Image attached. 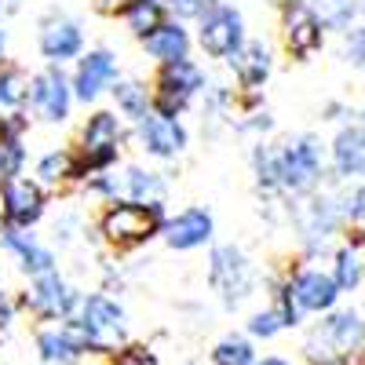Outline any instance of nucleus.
Masks as SVG:
<instances>
[{"mask_svg": "<svg viewBox=\"0 0 365 365\" xmlns=\"http://www.w3.org/2000/svg\"><path fill=\"white\" fill-rule=\"evenodd\" d=\"M340 58L354 70H365V22H354L340 34Z\"/></svg>", "mask_w": 365, "mask_h": 365, "instance_id": "nucleus-31", "label": "nucleus"}, {"mask_svg": "<svg viewBox=\"0 0 365 365\" xmlns=\"http://www.w3.org/2000/svg\"><path fill=\"white\" fill-rule=\"evenodd\" d=\"M351 117H354V110L347 103H340V99H332V103L322 106V120H332V125H347Z\"/></svg>", "mask_w": 365, "mask_h": 365, "instance_id": "nucleus-39", "label": "nucleus"}, {"mask_svg": "<svg viewBox=\"0 0 365 365\" xmlns=\"http://www.w3.org/2000/svg\"><path fill=\"white\" fill-rule=\"evenodd\" d=\"M259 285V270L234 241H216L208 249V289L216 292L223 311H237Z\"/></svg>", "mask_w": 365, "mask_h": 365, "instance_id": "nucleus-3", "label": "nucleus"}, {"mask_svg": "<svg viewBox=\"0 0 365 365\" xmlns=\"http://www.w3.org/2000/svg\"><path fill=\"white\" fill-rule=\"evenodd\" d=\"M4 11H0V58H4V51H8V29H4Z\"/></svg>", "mask_w": 365, "mask_h": 365, "instance_id": "nucleus-41", "label": "nucleus"}, {"mask_svg": "<svg viewBox=\"0 0 365 365\" xmlns=\"http://www.w3.org/2000/svg\"><path fill=\"white\" fill-rule=\"evenodd\" d=\"M256 365H296V361H289L282 354H267V358H256Z\"/></svg>", "mask_w": 365, "mask_h": 365, "instance_id": "nucleus-40", "label": "nucleus"}, {"mask_svg": "<svg viewBox=\"0 0 365 365\" xmlns=\"http://www.w3.org/2000/svg\"><path fill=\"white\" fill-rule=\"evenodd\" d=\"M128 128L125 117L117 110H91L81 125L77 135V158H81V175H96V172H110L120 161V150H125Z\"/></svg>", "mask_w": 365, "mask_h": 365, "instance_id": "nucleus-4", "label": "nucleus"}, {"mask_svg": "<svg viewBox=\"0 0 365 365\" xmlns=\"http://www.w3.org/2000/svg\"><path fill=\"white\" fill-rule=\"evenodd\" d=\"M77 299H81V292L58 274V267L55 270H44V274H34L29 278V285H26V292L19 296V303H22V311H29L37 322H66V318H73V311H77Z\"/></svg>", "mask_w": 365, "mask_h": 365, "instance_id": "nucleus-7", "label": "nucleus"}, {"mask_svg": "<svg viewBox=\"0 0 365 365\" xmlns=\"http://www.w3.org/2000/svg\"><path fill=\"white\" fill-rule=\"evenodd\" d=\"M34 344H37L41 365H77L81 358L91 354L84 332H81L70 318H66V322H48V325H41L37 336H34Z\"/></svg>", "mask_w": 365, "mask_h": 365, "instance_id": "nucleus-18", "label": "nucleus"}, {"mask_svg": "<svg viewBox=\"0 0 365 365\" xmlns=\"http://www.w3.org/2000/svg\"><path fill=\"white\" fill-rule=\"evenodd\" d=\"M216 4H220V0H165L168 15H175L182 22H197L208 8H216Z\"/></svg>", "mask_w": 365, "mask_h": 365, "instance_id": "nucleus-35", "label": "nucleus"}, {"mask_svg": "<svg viewBox=\"0 0 365 365\" xmlns=\"http://www.w3.org/2000/svg\"><path fill=\"white\" fill-rule=\"evenodd\" d=\"M278 34L296 63H307L325 44V26L318 22L311 0H278Z\"/></svg>", "mask_w": 365, "mask_h": 365, "instance_id": "nucleus-10", "label": "nucleus"}, {"mask_svg": "<svg viewBox=\"0 0 365 365\" xmlns=\"http://www.w3.org/2000/svg\"><path fill=\"white\" fill-rule=\"evenodd\" d=\"M208 73L201 70V63L194 58H175V63H158V73L150 81V91H154V110L165 117H182L201 96Z\"/></svg>", "mask_w": 365, "mask_h": 365, "instance_id": "nucleus-6", "label": "nucleus"}, {"mask_svg": "<svg viewBox=\"0 0 365 365\" xmlns=\"http://www.w3.org/2000/svg\"><path fill=\"white\" fill-rule=\"evenodd\" d=\"M361 120H365V110H361Z\"/></svg>", "mask_w": 365, "mask_h": 365, "instance_id": "nucleus-45", "label": "nucleus"}, {"mask_svg": "<svg viewBox=\"0 0 365 365\" xmlns=\"http://www.w3.org/2000/svg\"><path fill=\"white\" fill-rule=\"evenodd\" d=\"M165 19H168L165 0H143V4H135V8L125 15V26H128V34H132L135 41H143L146 34H154Z\"/></svg>", "mask_w": 365, "mask_h": 365, "instance_id": "nucleus-29", "label": "nucleus"}, {"mask_svg": "<svg viewBox=\"0 0 365 365\" xmlns=\"http://www.w3.org/2000/svg\"><path fill=\"white\" fill-rule=\"evenodd\" d=\"M212 237H216V216L201 205L175 212L161 227V241L172 252H197V249L212 245Z\"/></svg>", "mask_w": 365, "mask_h": 365, "instance_id": "nucleus-17", "label": "nucleus"}, {"mask_svg": "<svg viewBox=\"0 0 365 365\" xmlns=\"http://www.w3.org/2000/svg\"><path fill=\"white\" fill-rule=\"evenodd\" d=\"M168 220L165 201H132V197H117L106 201L99 212V237L113 252H135L150 245L154 237H161V227Z\"/></svg>", "mask_w": 365, "mask_h": 365, "instance_id": "nucleus-1", "label": "nucleus"}, {"mask_svg": "<svg viewBox=\"0 0 365 365\" xmlns=\"http://www.w3.org/2000/svg\"><path fill=\"white\" fill-rule=\"evenodd\" d=\"M77 230H81V212H66L63 220H55V241L58 245H66V241H73L77 237Z\"/></svg>", "mask_w": 365, "mask_h": 365, "instance_id": "nucleus-38", "label": "nucleus"}, {"mask_svg": "<svg viewBox=\"0 0 365 365\" xmlns=\"http://www.w3.org/2000/svg\"><path fill=\"white\" fill-rule=\"evenodd\" d=\"M117 77H120L117 51H110V48H88V51H81L77 66H73V73H70L73 99H77L81 106H96L106 91H110V84H113Z\"/></svg>", "mask_w": 365, "mask_h": 365, "instance_id": "nucleus-11", "label": "nucleus"}, {"mask_svg": "<svg viewBox=\"0 0 365 365\" xmlns=\"http://www.w3.org/2000/svg\"><path fill=\"white\" fill-rule=\"evenodd\" d=\"M132 132H135V143L154 161H175L190 146V132L182 125V117H165L158 110H150L143 120H135Z\"/></svg>", "mask_w": 365, "mask_h": 365, "instance_id": "nucleus-14", "label": "nucleus"}, {"mask_svg": "<svg viewBox=\"0 0 365 365\" xmlns=\"http://www.w3.org/2000/svg\"><path fill=\"white\" fill-rule=\"evenodd\" d=\"M358 11H361V19H365V0H358Z\"/></svg>", "mask_w": 365, "mask_h": 365, "instance_id": "nucleus-42", "label": "nucleus"}, {"mask_svg": "<svg viewBox=\"0 0 365 365\" xmlns=\"http://www.w3.org/2000/svg\"><path fill=\"white\" fill-rule=\"evenodd\" d=\"M103 365H110V361H103Z\"/></svg>", "mask_w": 365, "mask_h": 365, "instance_id": "nucleus-46", "label": "nucleus"}, {"mask_svg": "<svg viewBox=\"0 0 365 365\" xmlns=\"http://www.w3.org/2000/svg\"><path fill=\"white\" fill-rule=\"evenodd\" d=\"M110 96H113L117 113L125 117V120H132V125L154 110V91H150V84L139 81V77H117L110 84Z\"/></svg>", "mask_w": 365, "mask_h": 365, "instance_id": "nucleus-25", "label": "nucleus"}, {"mask_svg": "<svg viewBox=\"0 0 365 365\" xmlns=\"http://www.w3.org/2000/svg\"><path fill=\"white\" fill-rule=\"evenodd\" d=\"M139 44H143V51L154 58V63H175V58H187L194 51V37H190L187 22L175 19V15H168L154 34H146Z\"/></svg>", "mask_w": 365, "mask_h": 365, "instance_id": "nucleus-23", "label": "nucleus"}, {"mask_svg": "<svg viewBox=\"0 0 365 365\" xmlns=\"http://www.w3.org/2000/svg\"><path fill=\"white\" fill-rule=\"evenodd\" d=\"M0 249H4L8 256H15L19 270L26 274V278H34V274H44V270H55L58 267V256L55 249L41 245V241L22 230V227H11V223H0Z\"/></svg>", "mask_w": 365, "mask_h": 365, "instance_id": "nucleus-20", "label": "nucleus"}, {"mask_svg": "<svg viewBox=\"0 0 365 365\" xmlns=\"http://www.w3.org/2000/svg\"><path fill=\"white\" fill-rule=\"evenodd\" d=\"M0 208H4V223L34 230L48 212V187H41L34 175H15L0 187Z\"/></svg>", "mask_w": 365, "mask_h": 365, "instance_id": "nucleus-15", "label": "nucleus"}, {"mask_svg": "<svg viewBox=\"0 0 365 365\" xmlns=\"http://www.w3.org/2000/svg\"><path fill=\"white\" fill-rule=\"evenodd\" d=\"M34 179L48 190H66V187H81V158L73 146H51L37 158L34 165Z\"/></svg>", "mask_w": 365, "mask_h": 365, "instance_id": "nucleus-22", "label": "nucleus"}, {"mask_svg": "<svg viewBox=\"0 0 365 365\" xmlns=\"http://www.w3.org/2000/svg\"><path fill=\"white\" fill-rule=\"evenodd\" d=\"M19 314H22L19 296H15V292H8V289H0V336H8L11 325L19 322Z\"/></svg>", "mask_w": 365, "mask_h": 365, "instance_id": "nucleus-36", "label": "nucleus"}, {"mask_svg": "<svg viewBox=\"0 0 365 365\" xmlns=\"http://www.w3.org/2000/svg\"><path fill=\"white\" fill-rule=\"evenodd\" d=\"M106 361H110V365H158L154 354H150V347H143V344H128V340L120 344L117 351H110Z\"/></svg>", "mask_w": 365, "mask_h": 365, "instance_id": "nucleus-34", "label": "nucleus"}, {"mask_svg": "<svg viewBox=\"0 0 365 365\" xmlns=\"http://www.w3.org/2000/svg\"><path fill=\"white\" fill-rule=\"evenodd\" d=\"M311 8L318 15V22L329 29V34H344L358 22V0H311Z\"/></svg>", "mask_w": 365, "mask_h": 365, "instance_id": "nucleus-27", "label": "nucleus"}, {"mask_svg": "<svg viewBox=\"0 0 365 365\" xmlns=\"http://www.w3.org/2000/svg\"><path fill=\"white\" fill-rule=\"evenodd\" d=\"M245 329H249V336H252V340H274V336H282V332H285L282 318L274 314L270 307L256 311V314H252V318L245 322Z\"/></svg>", "mask_w": 365, "mask_h": 365, "instance_id": "nucleus-33", "label": "nucleus"}, {"mask_svg": "<svg viewBox=\"0 0 365 365\" xmlns=\"http://www.w3.org/2000/svg\"><path fill=\"white\" fill-rule=\"evenodd\" d=\"M37 51L44 63H55V66H66V63H77L81 51H84V29L73 15L66 11H48L37 26Z\"/></svg>", "mask_w": 365, "mask_h": 365, "instance_id": "nucleus-13", "label": "nucleus"}, {"mask_svg": "<svg viewBox=\"0 0 365 365\" xmlns=\"http://www.w3.org/2000/svg\"><path fill=\"white\" fill-rule=\"evenodd\" d=\"M285 289L303 314H329L344 296L332 270H322V267H292L285 274Z\"/></svg>", "mask_w": 365, "mask_h": 365, "instance_id": "nucleus-12", "label": "nucleus"}, {"mask_svg": "<svg viewBox=\"0 0 365 365\" xmlns=\"http://www.w3.org/2000/svg\"><path fill=\"white\" fill-rule=\"evenodd\" d=\"M70 322L84 332L91 354L99 358H106L110 351H117L128 340V314L110 292H81Z\"/></svg>", "mask_w": 365, "mask_h": 365, "instance_id": "nucleus-5", "label": "nucleus"}, {"mask_svg": "<svg viewBox=\"0 0 365 365\" xmlns=\"http://www.w3.org/2000/svg\"><path fill=\"white\" fill-rule=\"evenodd\" d=\"M73 84L70 73L55 63H44L37 73H29V113L44 125H66L73 113Z\"/></svg>", "mask_w": 365, "mask_h": 365, "instance_id": "nucleus-8", "label": "nucleus"}, {"mask_svg": "<svg viewBox=\"0 0 365 365\" xmlns=\"http://www.w3.org/2000/svg\"><path fill=\"white\" fill-rule=\"evenodd\" d=\"M117 187H120V197H132V201H165L168 197V179L158 168H146V165H125L117 172Z\"/></svg>", "mask_w": 365, "mask_h": 365, "instance_id": "nucleus-24", "label": "nucleus"}, {"mask_svg": "<svg viewBox=\"0 0 365 365\" xmlns=\"http://www.w3.org/2000/svg\"><path fill=\"white\" fill-rule=\"evenodd\" d=\"M187 365H201V361H187Z\"/></svg>", "mask_w": 365, "mask_h": 365, "instance_id": "nucleus-44", "label": "nucleus"}, {"mask_svg": "<svg viewBox=\"0 0 365 365\" xmlns=\"http://www.w3.org/2000/svg\"><path fill=\"white\" fill-rule=\"evenodd\" d=\"M329 168L336 182L365 179V120H347L329 143Z\"/></svg>", "mask_w": 365, "mask_h": 365, "instance_id": "nucleus-19", "label": "nucleus"}, {"mask_svg": "<svg viewBox=\"0 0 365 365\" xmlns=\"http://www.w3.org/2000/svg\"><path fill=\"white\" fill-rule=\"evenodd\" d=\"M197 48L208 55V58H220V63H227L230 55L241 51V44L249 41L245 34V15H241L234 4H227V0H220L216 8H208L201 19H197Z\"/></svg>", "mask_w": 365, "mask_h": 365, "instance_id": "nucleus-9", "label": "nucleus"}, {"mask_svg": "<svg viewBox=\"0 0 365 365\" xmlns=\"http://www.w3.org/2000/svg\"><path fill=\"white\" fill-rule=\"evenodd\" d=\"M0 223H4V208H0Z\"/></svg>", "mask_w": 365, "mask_h": 365, "instance_id": "nucleus-43", "label": "nucleus"}, {"mask_svg": "<svg viewBox=\"0 0 365 365\" xmlns=\"http://www.w3.org/2000/svg\"><path fill=\"white\" fill-rule=\"evenodd\" d=\"M237 135H256V139H267L274 132V113L267 106L252 110V113H237V120L230 125Z\"/></svg>", "mask_w": 365, "mask_h": 365, "instance_id": "nucleus-32", "label": "nucleus"}, {"mask_svg": "<svg viewBox=\"0 0 365 365\" xmlns=\"http://www.w3.org/2000/svg\"><path fill=\"white\" fill-rule=\"evenodd\" d=\"M26 158H29L26 154V135L0 132V187L26 172Z\"/></svg>", "mask_w": 365, "mask_h": 365, "instance_id": "nucleus-30", "label": "nucleus"}, {"mask_svg": "<svg viewBox=\"0 0 365 365\" xmlns=\"http://www.w3.org/2000/svg\"><path fill=\"white\" fill-rule=\"evenodd\" d=\"M0 132H29V73L4 58H0Z\"/></svg>", "mask_w": 365, "mask_h": 365, "instance_id": "nucleus-16", "label": "nucleus"}, {"mask_svg": "<svg viewBox=\"0 0 365 365\" xmlns=\"http://www.w3.org/2000/svg\"><path fill=\"white\" fill-rule=\"evenodd\" d=\"M135 4H143V0H91V11L103 19H125Z\"/></svg>", "mask_w": 365, "mask_h": 365, "instance_id": "nucleus-37", "label": "nucleus"}, {"mask_svg": "<svg viewBox=\"0 0 365 365\" xmlns=\"http://www.w3.org/2000/svg\"><path fill=\"white\" fill-rule=\"evenodd\" d=\"M278 158V182L285 197H307L325 179V146L314 132H296L274 143Z\"/></svg>", "mask_w": 365, "mask_h": 365, "instance_id": "nucleus-2", "label": "nucleus"}, {"mask_svg": "<svg viewBox=\"0 0 365 365\" xmlns=\"http://www.w3.org/2000/svg\"><path fill=\"white\" fill-rule=\"evenodd\" d=\"M332 278H336L340 292H354L365 285V252L347 237V245L332 249Z\"/></svg>", "mask_w": 365, "mask_h": 365, "instance_id": "nucleus-26", "label": "nucleus"}, {"mask_svg": "<svg viewBox=\"0 0 365 365\" xmlns=\"http://www.w3.org/2000/svg\"><path fill=\"white\" fill-rule=\"evenodd\" d=\"M256 344L245 332H227V336L212 347V365H256Z\"/></svg>", "mask_w": 365, "mask_h": 365, "instance_id": "nucleus-28", "label": "nucleus"}, {"mask_svg": "<svg viewBox=\"0 0 365 365\" xmlns=\"http://www.w3.org/2000/svg\"><path fill=\"white\" fill-rule=\"evenodd\" d=\"M227 66H230L237 88L256 91V88H263V84L270 81V73H274V48H270L267 41H252V37H249L245 44H241L237 55L227 58Z\"/></svg>", "mask_w": 365, "mask_h": 365, "instance_id": "nucleus-21", "label": "nucleus"}]
</instances>
